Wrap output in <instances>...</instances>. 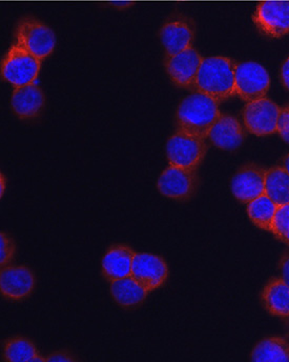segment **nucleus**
<instances>
[{
	"mask_svg": "<svg viewBox=\"0 0 289 362\" xmlns=\"http://www.w3.org/2000/svg\"><path fill=\"white\" fill-rule=\"evenodd\" d=\"M237 64L225 56L204 58L191 89L218 103L232 98L236 93L235 72Z\"/></svg>",
	"mask_w": 289,
	"mask_h": 362,
	"instance_id": "obj_1",
	"label": "nucleus"
},
{
	"mask_svg": "<svg viewBox=\"0 0 289 362\" xmlns=\"http://www.w3.org/2000/svg\"><path fill=\"white\" fill-rule=\"evenodd\" d=\"M220 115L218 101L201 93H194L185 97L177 109V131L206 139Z\"/></svg>",
	"mask_w": 289,
	"mask_h": 362,
	"instance_id": "obj_2",
	"label": "nucleus"
},
{
	"mask_svg": "<svg viewBox=\"0 0 289 362\" xmlns=\"http://www.w3.org/2000/svg\"><path fill=\"white\" fill-rule=\"evenodd\" d=\"M14 44L43 60L55 49L56 35L42 21L34 17H25L17 23Z\"/></svg>",
	"mask_w": 289,
	"mask_h": 362,
	"instance_id": "obj_3",
	"label": "nucleus"
},
{
	"mask_svg": "<svg viewBox=\"0 0 289 362\" xmlns=\"http://www.w3.org/2000/svg\"><path fill=\"white\" fill-rule=\"evenodd\" d=\"M42 60L16 44L11 45L1 62V76L14 88L35 83Z\"/></svg>",
	"mask_w": 289,
	"mask_h": 362,
	"instance_id": "obj_4",
	"label": "nucleus"
},
{
	"mask_svg": "<svg viewBox=\"0 0 289 362\" xmlns=\"http://www.w3.org/2000/svg\"><path fill=\"white\" fill-rule=\"evenodd\" d=\"M207 152L206 139L177 131L166 144L168 163L175 167L197 171L204 163Z\"/></svg>",
	"mask_w": 289,
	"mask_h": 362,
	"instance_id": "obj_5",
	"label": "nucleus"
},
{
	"mask_svg": "<svg viewBox=\"0 0 289 362\" xmlns=\"http://www.w3.org/2000/svg\"><path fill=\"white\" fill-rule=\"evenodd\" d=\"M199 185L197 171L168 165L157 180V189L161 195L176 202H189Z\"/></svg>",
	"mask_w": 289,
	"mask_h": 362,
	"instance_id": "obj_6",
	"label": "nucleus"
},
{
	"mask_svg": "<svg viewBox=\"0 0 289 362\" xmlns=\"http://www.w3.org/2000/svg\"><path fill=\"white\" fill-rule=\"evenodd\" d=\"M236 93L243 101L264 98L271 87V77L264 66L254 62L237 64L235 72Z\"/></svg>",
	"mask_w": 289,
	"mask_h": 362,
	"instance_id": "obj_7",
	"label": "nucleus"
},
{
	"mask_svg": "<svg viewBox=\"0 0 289 362\" xmlns=\"http://www.w3.org/2000/svg\"><path fill=\"white\" fill-rule=\"evenodd\" d=\"M252 21L269 37L281 38L289 34V0L259 2Z\"/></svg>",
	"mask_w": 289,
	"mask_h": 362,
	"instance_id": "obj_8",
	"label": "nucleus"
},
{
	"mask_svg": "<svg viewBox=\"0 0 289 362\" xmlns=\"http://www.w3.org/2000/svg\"><path fill=\"white\" fill-rule=\"evenodd\" d=\"M279 113V105L266 97L250 101L243 110L245 129L259 137L275 134Z\"/></svg>",
	"mask_w": 289,
	"mask_h": 362,
	"instance_id": "obj_9",
	"label": "nucleus"
},
{
	"mask_svg": "<svg viewBox=\"0 0 289 362\" xmlns=\"http://www.w3.org/2000/svg\"><path fill=\"white\" fill-rule=\"evenodd\" d=\"M195 32V23L189 17L184 15L170 16L159 31L166 55H175L193 47Z\"/></svg>",
	"mask_w": 289,
	"mask_h": 362,
	"instance_id": "obj_10",
	"label": "nucleus"
},
{
	"mask_svg": "<svg viewBox=\"0 0 289 362\" xmlns=\"http://www.w3.org/2000/svg\"><path fill=\"white\" fill-rule=\"evenodd\" d=\"M131 277L135 278L148 292L165 286L168 278V266L161 256L153 253H136Z\"/></svg>",
	"mask_w": 289,
	"mask_h": 362,
	"instance_id": "obj_11",
	"label": "nucleus"
},
{
	"mask_svg": "<svg viewBox=\"0 0 289 362\" xmlns=\"http://www.w3.org/2000/svg\"><path fill=\"white\" fill-rule=\"evenodd\" d=\"M35 274L25 266L4 267L0 272V293L10 301L29 298L35 290Z\"/></svg>",
	"mask_w": 289,
	"mask_h": 362,
	"instance_id": "obj_12",
	"label": "nucleus"
},
{
	"mask_svg": "<svg viewBox=\"0 0 289 362\" xmlns=\"http://www.w3.org/2000/svg\"><path fill=\"white\" fill-rule=\"evenodd\" d=\"M204 57L194 47L175 55H166L165 66L170 81L177 87L191 88Z\"/></svg>",
	"mask_w": 289,
	"mask_h": 362,
	"instance_id": "obj_13",
	"label": "nucleus"
},
{
	"mask_svg": "<svg viewBox=\"0 0 289 362\" xmlns=\"http://www.w3.org/2000/svg\"><path fill=\"white\" fill-rule=\"evenodd\" d=\"M267 170L256 163H248L237 171L230 182L232 195L242 204H249L265 194Z\"/></svg>",
	"mask_w": 289,
	"mask_h": 362,
	"instance_id": "obj_14",
	"label": "nucleus"
},
{
	"mask_svg": "<svg viewBox=\"0 0 289 362\" xmlns=\"http://www.w3.org/2000/svg\"><path fill=\"white\" fill-rule=\"evenodd\" d=\"M211 144L224 151H235L240 148L247 138V129L238 118L230 114L221 113L208 133Z\"/></svg>",
	"mask_w": 289,
	"mask_h": 362,
	"instance_id": "obj_15",
	"label": "nucleus"
},
{
	"mask_svg": "<svg viewBox=\"0 0 289 362\" xmlns=\"http://www.w3.org/2000/svg\"><path fill=\"white\" fill-rule=\"evenodd\" d=\"M136 252L124 243H116L105 251L101 260V273L109 282L129 277Z\"/></svg>",
	"mask_w": 289,
	"mask_h": 362,
	"instance_id": "obj_16",
	"label": "nucleus"
},
{
	"mask_svg": "<svg viewBox=\"0 0 289 362\" xmlns=\"http://www.w3.org/2000/svg\"><path fill=\"white\" fill-rule=\"evenodd\" d=\"M45 97L35 83L15 88L11 97V109L20 120H32L42 114Z\"/></svg>",
	"mask_w": 289,
	"mask_h": 362,
	"instance_id": "obj_17",
	"label": "nucleus"
},
{
	"mask_svg": "<svg viewBox=\"0 0 289 362\" xmlns=\"http://www.w3.org/2000/svg\"><path fill=\"white\" fill-rule=\"evenodd\" d=\"M110 284L112 298L120 308L125 310H134L141 307L146 303L150 293L131 276L115 280Z\"/></svg>",
	"mask_w": 289,
	"mask_h": 362,
	"instance_id": "obj_18",
	"label": "nucleus"
},
{
	"mask_svg": "<svg viewBox=\"0 0 289 362\" xmlns=\"http://www.w3.org/2000/svg\"><path fill=\"white\" fill-rule=\"evenodd\" d=\"M263 307L271 315L289 318V286L282 277L271 278L261 292Z\"/></svg>",
	"mask_w": 289,
	"mask_h": 362,
	"instance_id": "obj_19",
	"label": "nucleus"
},
{
	"mask_svg": "<svg viewBox=\"0 0 289 362\" xmlns=\"http://www.w3.org/2000/svg\"><path fill=\"white\" fill-rule=\"evenodd\" d=\"M2 357L6 362L47 361V358L40 354L35 344L23 336H15L4 342Z\"/></svg>",
	"mask_w": 289,
	"mask_h": 362,
	"instance_id": "obj_20",
	"label": "nucleus"
},
{
	"mask_svg": "<svg viewBox=\"0 0 289 362\" xmlns=\"http://www.w3.org/2000/svg\"><path fill=\"white\" fill-rule=\"evenodd\" d=\"M265 194L277 206L289 204V174L282 165L267 169L265 176Z\"/></svg>",
	"mask_w": 289,
	"mask_h": 362,
	"instance_id": "obj_21",
	"label": "nucleus"
},
{
	"mask_svg": "<svg viewBox=\"0 0 289 362\" xmlns=\"http://www.w3.org/2000/svg\"><path fill=\"white\" fill-rule=\"evenodd\" d=\"M250 357L252 361H289V342L280 336L265 338L254 346Z\"/></svg>",
	"mask_w": 289,
	"mask_h": 362,
	"instance_id": "obj_22",
	"label": "nucleus"
},
{
	"mask_svg": "<svg viewBox=\"0 0 289 362\" xmlns=\"http://www.w3.org/2000/svg\"><path fill=\"white\" fill-rule=\"evenodd\" d=\"M277 209V204L264 194L247 204V212L254 226L271 232Z\"/></svg>",
	"mask_w": 289,
	"mask_h": 362,
	"instance_id": "obj_23",
	"label": "nucleus"
},
{
	"mask_svg": "<svg viewBox=\"0 0 289 362\" xmlns=\"http://www.w3.org/2000/svg\"><path fill=\"white\" fill-rule=\"evenodd\" d=\"M271 232L276 238L289 245V204L278 206Z\"/></svg>",
	"mask_w": 289,
	"mask_h": 362,
	"instance_id": "obj_24",
	"label": "nucleus"
},
{
	"mask_svg": "<svg viewBox=\"0 0 289 362\" xmlns=\"http://www.w3.org/2000/svg\"><path fill=\"white\" fill-rule=\"evenodd\" d=\"M16 255V245L6 233H0V266H10Z\"/></svg>",
	"mask_w": 289,
	"mask_h": 362,
	"instance_id": "obj_25",
	"label": "nucleus"
},
{
	"mask_svg": "<svg viewBox=\"0 0 289 362\" xmlns=\"http://www.w3.org/2000/svg\"><path fill=\"white\" fill-rule=\"evenodd\" d=\"M277 132L284 141L289 144V103L280 107L279 118H278Z\"/></svg>",
	"mask_w": 289,
	"mask_h": 362,
	"instance_id": "obj_26",
	"label": "nucleus"
},
{
	"mask_svg": "<svg viewBox=\"0 0 289 362\" xmlns=\"http://www.w3.org/2000/svg\"><path fill=\"white\" fill-rule=\"evenodd\" d=\"M76 358L72 356V354L66 352V351H58V352L53 353L47 357V361L49 362H66L75 361Z\"/></svg>",
	"mask_w": 289,
	"mask_h": 362,
	"instance_id": "obj_27",
	"label": "nucleus"
},
{
	"mask_svg": "<svg viewBox=\"0 0 289 362\" xmlns=\"http://www.w3.org/2000/svg\"><path fill=\"white\" fill-rule=\"evenodd\" d=\"M279 270L281 277L289 286V252L283 254L279 262Z\"/></svg>",
	"mask_w": 289,
	"mask_h": 362,
	"instance_id": "obj_28",
	"label": "nucleus"
},
{
	"mask_svg": "<svg viewBox=\"0 0 289 362\" xmlns=\"http://www.w3.org/2000/svg\"><path fill=\"white\" fill-rule=\"evenodd\" d=\"M281 81L284 87L289 90V58L284 62L281 69Z\"/></svg>",
	"mask_w": 289,
	"mask_h": 362,
	"instance_id": "obj_29",
	"label": "nucleus"
},
{
	"mask_svg": "<svg viewBox=\"0 0 289 362\" xmlns=\"http://www.w3.org/2000/svg\"><path fill=\"white\" fill-rule=\"evenodd\" d=\"M6 176L1 173V189H0V194H1V197L4 196V191H6Z\"/></svg>",
	"mask_w": 289,
	"mask_h": 362,
	"instance_id": "obj_30",
	"label": "nucleus"
},
{
	"mask_svg": "<svg viewBox=\"0 0 289 362\" xmlns=\"http://www.w3.org/2000/svg\"><path fill=\"white\" fill-rule=\"evenodd\" d=\"M282 167H283L285 171L289 174V154L284 157L283 161H282Z\"/></svg>",
	"mask_w": 289,
	"mask_h": 362,
	"instance_id": "obj_31",
	"label": "nucleus"
}]
</instances>
